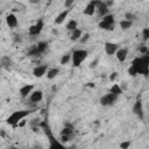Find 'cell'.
<instances>
[{
  "label": "cell",
  "instance_id": "cell-1",
  "mask_svg": "<svg viewBox=\"0 0 149 149\" xmlns=\"http://www.w3.org/2000/svg\"><path fill=\"white\" fill-rule=\"evenodd\" d=\"M130 68L135 71L136 74L148 76V73H149V56H148V54L135 57L132 61Z\"/></svg>",
  "mask_w": 149,
  "mask_h": 149
},
{
  "label": "cell",
  "instance_id": "cell-2",
  "mask_svg": "<svg viewBox=\"0 0 149 149\" xmlns=\"http://www.w3.org/2000/svg\"><path fill=\"white\" fill-rule=\"evenodd\" d=\"M30 113H31L30 109H20V111H15V112H13V113L6 119V122H7L9 126L16 127L17 123H19L20 121H22L26 116H28Z\"/></svg>",
  "mask_w": 149,
  "mask_h": 149
},
{
  "label": "cell",
  "instance_id": "cell-3",
  "mask_svg": "<svg viewBox=\"0 0 149 149\" xmlns=\"http://www.w3.org/2000/svg\"><path fill=\"white\" fill-rule=\"evenodd\" d=\"M88 52L85 49H76L72 51L71 54V61H72V65L74 68H78L81 65V63L87 58Z\"/></svg>",
  "mask_w": 149,
  "mask_h": 149
},
{
  "label": "cell",
  "instance_id": "cell-4",
  "mask_svg": "<svg viewBox=\"0 0 149 149\" xmlns=\"http://www.w3.org/2000/svg\"><path fill=\"white\" fill-rule=\"evenodd\" d=\"M99 28L102 30H114L115 27V17L113 14H107L106 16L101 17V20L98 23Z\"/></svg>",
  "mask_w": 149,
  "mask_h": 149
},
{
  "label": "cell",
  "instance_id": "cell-5",
  "mask_svg": "<svg viewBox=\"0 0 149 149\" xmlns=\"http://www.w3.org/2000/svg\"><path fill=\"white\" fill-rule=\"evenodd\" d=\"M43 28H44V21H43L42 19H38L33 26L29 27L28 34H29L30 36H37V35H40V34L42 33Z\"/></svg>",
  "mask_w": 149,
  "mask_h": 149
},
{
  "label": "cell",
  "instance_id": "cell-6",
  "mask_svg": "<svg viewBox=\"0 0 149 149\" xmlns=\"http://www.w3.org/2000/svg\"><path fill=\"white\" fill-rule=\"evenodd\" d=\"M118 98H119V95H116V94H113V93L108 92V93H106L105 95H102V97L100 98V104H101L102 106H105V107L113 106V105L116 102Z\"/></svg>",
  "mask_w": 149,
  "mask_h": 149
},
{
  "label": "cell",
  "instance_id": "cell-7",
  "mask_svg": "<svg viewBox=\"0 0 149 149\" xmlns=\"http://www.w3.org/2000/svg\"><path fill=\"white\" fill-rule=\"evenodd\" d=\"M95 5V13L98 14V16L101 19L104 16H106L108 13V7L105 5V1H93Z\"/></svg>",
  "mask_w": 149,
  "mask_h": 149
},
{
  "label": "cell",
  "instance_id": "cell-8",
  "mask_svg": "<svg viewBox=\"0 0 149 149\" xmlns=\"http://www.w3.org/2000/svg\"><path fill=\"white\" fill-rule=\"evenodd\" d=\"M133 113L140 119V120H144V109H143V104L142 100L137 99L133 106Z\"/></svg>",
  "mask_w": 149,
  "mask_h": 149
},
{
  "label": "cell",
  "instance_id": "cell-9",
  "mask_svg": "<svg viewBox=\"0 0 149 149\" xmlns=\"http://www.w3.org/2000/svg\"><path fill=\"white\" fill-rule=\"evenodd\" d=\"M118 49H119V45L116 43H113V42H106L105 43V52L108 56L115 55V52L118 51Z\"/></svg>",
  "mask_w": 149,
  "mask_h": 149
},
{
  "label": "cell",
  "instance_id": "cell-10",
  "mask_svg": "<svg viewBox=\"0 0 149 149\" xmlns=\"http://www.w3.org/2000/svg\"><path fill=\"white\" fill-rule=\"evenodd\" d=\"M42 99H43V92H42L41 90H34V91L30 93V95H29V100H30V102H33V104H37V102H40Z\"/></svg>",
  "mask_w": 149,
  "mask_h": 149
},
{
  "label": "cell",
  "instance_id": "cell-11",
  "mask_svg": "<svg viewBox=\"0 0 149 149\" xmlns=\"http://www.w3.org/2000/svg\"><path fill=\"white\" fill-rule=\"evenodd\" d=\"M49 142H50V144H49L48 149H69L65 146H63L59 141H57L51 134H49Z\"/></svg>",
  "mask_w": 149,
  "mask_h": 149
},
{
  "label": "cell",
  "instance_id": "cell-12",
  "mask_svg": "<svg viewBox=\"0 0 149 149\" xmlns=\"http://www.w3.org/2000/svg\"><path fill=\"white\" fill-rule=\"evenodd\" d=\"M33 91H34V85H33V84H26V85H23V86L19 90L20 95H21L22 98H28Z\"/></svg>",
  "mask_w": 149,
  "mask_h": 149
},
{
  "label": "cell",
  "instance_id": "cell-13",
  "mask_svg": "<svg viewBox=\"0 0 149 149\" xmlns=\"http://www.w3.org/2000/svg\"><path fill=\"white\" fill-rule=\"evenodd\" d=\"M48 71V66L47 65H37L33 69V74L36 77V78H41L43 77Z\"/></svg>",
  "mask_w": 149,
  "mask_h": 149
},
{
  "label": "cell",
  "instance_id": "cell-14",
  "mask_svg": "<svg viewBox=\"0 0 149 149\" xmlns=\"http://www.w3.org/2000/svg\"><path fill=\"white\" fill-rule=\"evenodd\" d=\"M6 23H7V26L9 28H16L17 24H19V20H17V17H16L15 14L10 13V14H8L6 16Z\"/></svg>",
  "mask_w": 149,
  "mask_h": 149
},
{
  "label": "cell",
  "instance_id": "cell-15",
  "mask_svg": "<svg viewBox=\"0 0 149 149\" xmlns=\"http://www.w3.org/2000/svg\"><path fill=\"white\" fill-rule=\"evenodd\" d=\"M127 56H128V49L127 48H119L118 51L115 52V57L119 62L123 63L126 59H127Z\"/></svg>",
  "mask_w": 149,
  "mask_h": 149
},
{
  "label": "cell",
  "instance_id": "cell-16",
  "mask_svg": "<svg viewBox=\"0 0 149 149\" xmlns=\"http://www.w3.org/2000/svg\"><path fill=\"white\" fill-rule=\"evenodd\" d=\"M13 66V61L9 56H2L1 59H0V68L2 69H6V70H9L10 68Z\"/></svg>",
  "mask_w": 149,
  "mask_h": 149
},
{
  "label": "cell",
  "instance_id": "cell-17",
  "mask_svg": "<svg viewBox=\"0 0 149 149\" xmlns=\"http://www.w3.org/2000/svg\"><path fill=\"white\" fill-rule=\"evenodd\" d=\"M69 13H70V9H64V10H62L57 16H56V19H55V24H62L64 21H65V19L68 17V15H69Z\"/></svg>",
  "mask_w": 149,
  "mask_h": 149
},
{
  "label": "cell",
  "instance_id": "cell-18",
  "mask_svg": "<svg viewBox=\"0 0 149 149\" xmlns=\"http://www.w3.org/2000/svg\"><path fill=\"white\" fill-rule=\"evenodd\" d=\"M83 13H84V15H87V16H92L93 14H95V5H94V2L93 1H90L85 6Z\"/></svg>",
  "mask_w": 149,
  "mask_h": 149
},
{
  "label": "cell",
  "instance_id": "cell-19",
  "mask_svg": "<svg viewBox=\"0 0 149 149\" xmlns=\"http://www.w3.org/2000/svg\"><path fill=\"white\" fill-rule=\"evenodd\" d=\"M72 135H73V127H72V125L65 123L64 128L61 132V136H69V137H71Z\"/></svg>",
  "mask_w": 149,
  "mask_h": 149
},
{
  "label": "cell",
  "instance_id": "cell-20",
  "mask_svg": "<svg viewBox=\"0 0 149 149\" xmlns=\"http://www.w3.org/2000/svg\"><path fill=\"white\" fill-rule=\"evenodd\" d=\"M47 78L48 79H54V78H56L58 74H59V68H50V69H48V71H47Z\"/></svg>",
  "mask_w": 149,
  "mask_h": 149
},
{
  "label": "cell",
  "instance_id": "cell-21",
  "mask_svg": "<svg viewBox=\"0 0 149 149\" xmlns=\"http://www.w3.org/2000/svg\"><path fill=\"white\" fill-rule=\"evenodd\" d=\"M81 35H83V30H81V29H79V28H77V29H74L73 31H71L70 40H71L72 42L79 41V40H80V37H81Z\"/></svg>",
  "mask_w": 149,
  "mask_h": 149
},
{
  "label": "cell",
  "instance_id": "cell-22",
  "mask_svg": "<svg viewBox=\"0 0 149 149\" xmlns=\"http://www.w3.org/2000/svg\"><path fill=\"white\" fill-rule=\"evenodd\" d=\"M48 47H49V43H48L47 41H40V42H37V44H36V48L38 49V51H40L41 54H43L44 51H47Z\"/></svg>",
  "mask_w": 149,
  "mask_h": 149
},
{
  "label": "cell",
  "instance_id": "cell-23",
  "mask_svg": "<svg viewBox=\"0 0 149 149\" xmlns=\"http://www.w3.org/2000/svg\"><path fill=\"white\" fill-rule=\"evenodd\" d=\"M109 92L113 93V94H116V95H120L122 93V87L119 85V84H113L112 87L109 88Z\"/></svg>",
  "mask_w": 149,
  "mask_h": 149
},
{
  "label": "cell",
  "instance_id": "cell-24",
  "mask_svg": "<svg viewBox=\"0 0 149 149\" xmlns=\"http://www.w3.org/2000/svg\"><path fill=\"white\" fill-rule=\"evenodd\" d=\"M78 28V22L76 20H70L68 23H66V29L69 31H73L74 29Z\"/></svg>",
  "mask_w": 149,
  "mask_h": 149
},
{
  "label": "cell",
  "instance_id": "cell-25",
  "mask_svg": "<svg viewBox=\"0 0 149 149\" xmlns=\"http://www.w3.org/2000/svg\"><path fill=\"white\" fill-rule=\"evenodd\" d=\"M132 26H133V22H130V21H127V20H125V19L120 21V28H121L122 30H127V29H129Z\"/></svg>",
  "mask_w": 149,
  "mask_h": 149
},
{
  "label": "cell",
  "instance_id": "cell-26",
  "mask_svg": "<svg viewBox=\"0 0 149 149\" xmlns=\"http://www.w3.org/2000/svg\"><path fill=\"white\" fill-rule=\"evenodd\" d=\"M136 19H137V16H136L135 13H133V12H126L125 13V20L130 21V22H134Z\"/></svg>",
  "mask_w": 149,
  "mask_h": 149
},
{
  "label": "cell",
  "instance_id": "cell-27",
  "mask_svg": "<svg viewBox=\"0 0 149 149\" xmlns=\"http://www.w3.org/2000/svg\"><path fill=\"white\" fill-rule=\"evenodd\" d=\"M28 55H29V56H40L41 52H40L38 49L36 48V45H31V47L29 48V50H28Z\"/></svg>",
  "mask_w": 149,
  "mask_h": 149
},
{
  "label": "cell",
  "instance_id": "cell-28",
  "mask_svg": "<svg viewBox=\"0 0 149 149\" xmlns=\"http://www.w3.org/2000/svg\"><path fill=\"white\" fill-rule=\"evenodd\" d=\"M71 61V54H65L61 58V65H65Z\"/></svg>",
  "mask_w": 149,
  "mask_h": 149
},
{
  "label": "cell",
  "instance_id": "cell-29",
  "mask_svg": "<svg viewBox=\"0 0 149 149\" xmlns=\"http://www.w3.org/2000/svg\"><path fill=\"white\" fill-rule=\"evenodd\" d=\"M88 40H90V34H88V33H84V34L81 35V37H80V40H79V42H80L81 44H85Z\"/></svg>",
  "mask_w": 149,
  "mask_h": 149
},
{
  "label": "cell",
  "instance_id": "cell-30",
  "mask_svg": "<svg viewBox=\"0 0 149 149\" xmlns=\"http://www.w3.org/2000/svg\"><path fill=\"white\" fill-rule=\"evenodd\" d=\"M130 146H132V141H129V140L128 141H123V142L120 143V148L121 149H128Z\"/></svg>",
  "mask_w": 149,
  "mask_h": 149
},
{
  "label": "cell",
  "instance_id": "cell-31",
  "mask_svg": "<svg viewBox=\"0 0 149 149\" xmlns=\"http://www.w3.org/2000/svg\"><path fill=\"white\" fill-rule=\"evenodd\" d=\"M74 5V1L73 0H66L65 2H64V7H65V9H71V7Z\"/></svg>",
  "mask_w": 149,
  "mask_h": 149
},
{
  "label": "cell",
  "instance_id": "cell-32",
  "mask_svg": "<svg viewBox=\"0 0 149 149\" xmlns=\"http://www.w3.org/2000/svg\"><path fill=\"white\" fill-rule=\"evenodd\" d=\"M142 37H143L144 41H147L149 38V28H144L142 30Z\"/></svg>",
  "mask_w": 149,
  "mask_h": 149
},
{
  "label": "cell",
  "instance_id": "cell-33",
  "mask_svg": "<svg viewBox=\"0 0 149 149\" xmlns=\"http://www.w3.org/2000/svg\"><path fill=\"white\" fill-rule=\"evenodd\" d=\"M139 51H140V54H142V55H147V54H148V47H147V45H141V47L139 48Z\"/></svg>",
  "mask_w": 149,
  "mask_h": 149
},
{
  "label": "cell",
  "instance_id": "cell-34",
  "mask_svg": "<svg viewBox=\"0 0 149 149\" xmlns=\"http://www.w3.org/2000/svg\"><path fill=\"white\" fill-rule=\"evenodd\" d=\"M29 123H30L31 127H37V126L40 125V119H38V118H35V119H33Z\"/></svg>",
  "mask_w": 149,
  "mask_h": 149
},
{
  "label": "cell",
  "instance_id": "cell-35",
  "mask_svg": "<svg viewBox=\"0 0 149 149\" xmlns=\"http://www.w3.org/2000/svg\"><path fill=\"white\" fill-rule=\"evenodd\" d=\"M118 74H119L118 72H113V73H111V74H109V80H111V81H114V80L118 78Z\"/></svg>",
  "mask_w": 149,
  "mask_h": 149
},
{
  "label": "cell",
  "instance_id": "cell-36",
  "mask_svg": "<svg viewBox=\"0 0 149 149\" xmlns=\"http://www.w3.org/2000/svg\"><path fill=\"white\" fill-rule=\"evenodd\" d=\"M97 65H98V59H94V61H92V62L90 63V68H91V69L97 68Z\"/></svg>",
  "mask_w": 149,
  "mask_h": 149
},
{
  "label": "cell",
  "instance_id": "cell-37",
  "mask_svg": "<svg viewBox=\"0 0 149 149\" xmlns=\"http://www.w3.org/2000/svg\"><path fill=\"white\" fill-rule=\"evenodd\" d=\"M0 136L3 139V137H6V133H5V130L3 129H0Z\"/></svg>",
  "mask_w": 149,
  "mask_h": 149
},
{
  "label": "cell",
  "instance_id": "cell-38",
  "mask_svg": "<svg viewBox=\"0 0 149 149\" xmlns=\"http://www.w3.org/2000/svg\"><path fill=\"white\" fill-rule=\"evenodd\" d=\"M33 149H42V146H41V144H35V146L33 147Z\"/></svg>",
  "mask_w": 149,
  "mask_h": 149
},
{
  "label": "cell",
  "instance_id": "cell-39",
  "mask_svg": "<svg viewBox=\"0 0 149 149\" xmlns=\"http://www.w3.org/2000/svg\"><path fill=\"white\" fill-rule=\"evenodd\" d=\"M8 149H17V147H15V146H10Z\"/></svg>",
  "mask_w": 149,
  "mask_h": 149
},
{
  "label": "cell",
  "instance_id": "cell-40",
  "mask_svg": "<svg viewBox=\"0 0 149 149\" xmlns=\"http://www.w3.org/2000/svg\"><path fill=\"white\" fill-rule=\"evenodd\" d=\"M0 69H1V68H0Z\"/></svg>",
  "mask_w": 149,
  "mask_h": 149
}]
</instances>
